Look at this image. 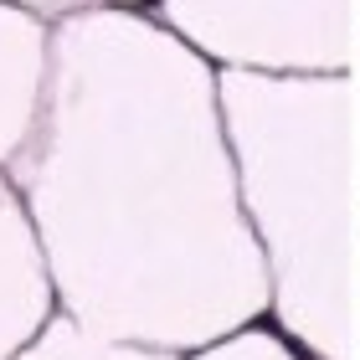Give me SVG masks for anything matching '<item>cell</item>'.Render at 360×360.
Segmentation results:
<instances>
[{
    "mask_svg": "<svg viewBox=\"0 0 360 360\" xmlns=\"http://www.w3.org/2000/svg\"><path fill=\"white\" fill-rule=\"evenodd\" d=\"M52 88V21L0 0V175H15L46 113Z\"/></svg>",
    "mask_w": 360,
    "mask_h": 360,
    "instance_id": "obj_5",
    "label": "cell"
},
{
    "mask_svg": "<svg viewBox=\"0 0 360 360\" xmlns=\"http://www.w3.org/2000/svg\"><path fill=\"white\" fill-rule=\"evenodd\" d=\"M237 195L273 324L309 360L350 355V72L217 68Z\"/></svg>",
    "mask_w": 360,
    "mask_h": 360,
    "instance_id": "obj_2",
    "label": "cell"
},
{
    "mask_svg": "<svg viewBox=\"0 0 360 360\" xmlns=\"http://www.w3.org/2000/svg\"><path fill=\"white\" fill-rule=\"evenodd\" d=\"M15 360H180V355L155 350V345H129V340H108V335L88 330V324L57 314Z\"/></svg>",
    "mask_w": 360,
    "mask_h": 360,
    "instance_id": "obj_6",
    "label": "cell"
},
{
    "mask_svg": "<svg viewBox=\"0 0 360 360\" xmlns=\"http://www.w3.org/2000/svg\"><path fill=\"white\" fill-rule=\"evenodd\" d=\"M150 15L217 68L350 72V0H150Z\"/></svg>",
    "mask_w": 360,
    "mask_h": 360,
    "instance_id": "obj_3",
    "label": "cell"
},
{
    "mask_svg": "<svg viewBox=\"0 0 360 360\" xmlns=\"http://www.w3.org/2000/svg\"><path fill=\"white\" fill-rule=\"evenodd\" d=\"M11 6H26V11L46 15V21H62L68 11H83V6H93V0H11Z\"/></svg>",
    "mask_w": 360,
    "mask_h": 360,
    "instance_id": "obj_8",
    "label": "cell"
},
{
    "mask_svg": "<svg viewBox=\"0 0 360 360\" xmlns=\"http://www.w3.org/2000/svg\"><path fill=\"white\" fill-rule=\"evenodd\" d=\"M57 309L191 355L273 314V283L221 129L217 62L150 11L52 21V88L15 165Z\"/></svg>",
    "mask_w": 360,
    "mask_h": 360,
    "instance_id": "obj_1",
    "label": "cell"
},
{
    "mask_svg": "<svg viewBox=\"0 0 360 360\" xmlns=\"http://www.w3.org/2000/svg\"><path fill=\"white\" fill-rule=\"evenodd\" d=\"M180 360H309V355L273 319H263V324H248V330H237L226 340H211V345L180 355Z\"/></svg>",
    "mask_w": 360,
    "mask_h": 360,
    "instance_id": "obj_7",
    "label": "cell"
},
{
    "mask_svg": "<svg viewBox=\"0 0 360 360\" xmlns=\"http://www.w3.org/2000/svg\"><path fill=\"white\" fill-rule=\"evenodd\" d=\"M93 6H113V11H150V0H93Z\"/></svg>",
    "mask_w": 360,
    "mask_h": 360,
    "instance_id": "obj_9",
    "label": "cell"
},
{
    "mask_svg": "<svg viewBox=\"0 0 360 360\" xmlns=\"http://www.w3.org/2000/svg\"><path fill=\"white\" fill-rule=\"evenodd\" d=\"M62 314L41 237L11 175H0V360H15Z\"/></svg>",
    "mask_w": 360,
    "mask_h": 360,
    "instance_id": "obj_4",
    "label": "cell"
}]
</instances>
